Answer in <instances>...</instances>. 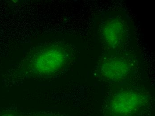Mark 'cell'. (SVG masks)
Listing matches in <instances>:
<instances>
[{
    "instance_id": "obj_1",
    "label": "cell",
    "mask_w": 155,
    "mask_h": 116,
    "mask_svg": "<svg viewBox=\"0 0 155 116\" xmlns=\"http://www.w3.org/2000/svg\"><path fill=\"white\" fill-rule=\"evenodd\" d=\"M28 59L29 67L35 73L51 75L66 66L71 59V53L63 45L51 44L38 49Z\"/></svg>"
},
{
    "instance_id": "obj_2",
    "label": "cell",
    "mask_w": 155,
    "mask_h": 116,
    "mask_svg": "<svg viewBox=\"0 0 155 116\" xmlns=\"http://www.w3.org/2000/svg\"><path fill=\"white\" fill-rule=\"evenodd\" d=\"M144 102L143 95L132 90H124L114 95L109 103V116H132L137 113Z\"/></svg>"
},
{
    "instance_id": "obj_3",
    "label": "cell",
    "mask_w": 155,
    "mask_h": 116,
    "mask_svg": "<svg viewBox=\"0 0 155 116\" xmlns=\"http://www.w3.org/2000/svg\"><path fill=\"white\" fill-rule=\"evenodd\" d=\"M125 32V24L122 21L112 18L105 22L101 30V35L106 45L110 48H115L123 40Z\"/></svg>"
},
{
    "instance_id": "obj_4",
    "label": "cell",
    "mask_w": 155,
    "mask_h": 116,
    "mask_svg": "<svg viewBox=\"0 0 155 116\" xmlns=\"http://www.w3.org/2000/svg\"><path fill=\"white\" fill-rule=\"evenodd\" d=\"M130 70L127 61L121 58H110L105 60L101 66V74L108 81H117L126 76Z\"/></svg>"
}]
</instances>
